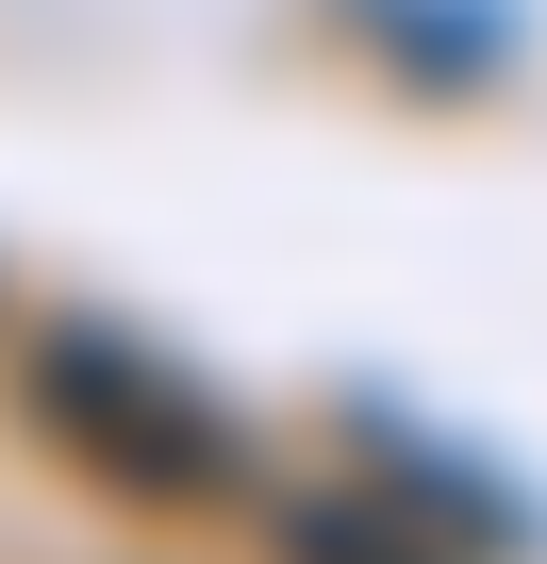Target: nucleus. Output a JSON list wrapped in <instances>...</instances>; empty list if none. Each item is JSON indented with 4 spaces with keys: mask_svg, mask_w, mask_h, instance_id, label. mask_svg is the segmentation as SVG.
<instances>
[{
    "mask_svg": "<svg viewBox=\"0 0 547 564\" xmlns=\"http://www.w3.org/2000/svg\"><path fill=\"white\" fill-rule=\"evenodd\" d=\"M18 399H34V432L100 481V498H216L232 481V415L150 349V333H34L18 349Z\"/></svg>",
    "mask_w": 547,
    "mask_h": 564,
    "instance_id": "nucleus-1",
    "label": "nucleus"
},
{
    "mask_svg": "<svg viewBox=\"0 0 547 564\" xmlns=\"http://www.w3.org/2000/svg\"><path fill=\"white\" fill-rule=\"evenodd\" d=\"M265 531H283V564H464L448 531H415V465L398 481H299Z\"/></svg>",
    "mask_w": 547,
    "mask_h": 564,
    "instance_id": "nucleus-2",
    "label": "nucleus"
}]
</instances>
